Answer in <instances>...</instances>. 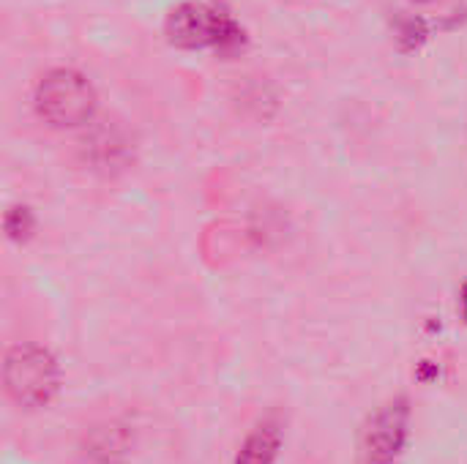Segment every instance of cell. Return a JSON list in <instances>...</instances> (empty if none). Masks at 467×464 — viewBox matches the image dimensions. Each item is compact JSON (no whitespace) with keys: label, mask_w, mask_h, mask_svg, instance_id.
I'll return each mask as SVG.
<instances>
[{"label":"cell","mask_w":467,"mask_h":464,"mask_svg":"<svg viewBox=\"0 0 467 464\" xmlns=\"http://www.w3.org/2000/svg\"><path fill=\"white\" fill-rule=\"evenodd\" d=\"M3 386L8 399L22 410L47 407L60 388V369L41 345L22 342L8 347L3 358Z\"/></svg>","instance_id":"obj_1"},{"label":"cell","mask_w":467,"mask_h":464,"mask_svg":"<svg viewBox=\"0 0 467 464\" xmlns=\"http://www.w3.org/2000/svg\"><path fill=\"white\" fill-rule=\"evenodd\" d=\"M36 109L55 129H74L93 118L96 90L71 68H55L36 85Z\"/></svg>","instance_id":"obj_2"},{"label":"cell","mask_w":467,"mask_h":464,"mask_svg":"<svg viewBox=\"0 0 467 464\" xmlns=\"http://www.w3.org/2000/svg\"><path fill=\"white\" fill-rule=\"evenodd\" d=\"M410 407L405 399L383 405L361 429L358 438V462L361 464H397L408 446Z\"/></svg>","instance_id":"obj_3"},{"label":"cell","mask_w":467,"mask_h":464,"mask_svg":"<svg viewBox=\"0 0 467 464\" xmlns=\"http://www.w3.org/2000/svg\"><path fill=\"white\" fill-rule=\"evenodd\" d=\"M233 30L224 16L205 5H197V3H183L178 8H172V14L167 16V33L175 44L181 46H205V44H213V41H222L227 38L224 33Z\"/></svg>","instance_id":"obj_4"},{"label":"cell","mask_w":467,"mask_h":464,"mask_svg":"<svg viewBox=\"0 0 467 464\" xmlns=\"http://www.w3.org/2000/svg\"><path fill=\"white\" fill-rule=\"evenodd\" d=\"M131 432L115 421L93 424L82 435V457L93 464H123L131 454Z\"/></svg>","instance_id":"obj_5"},{"label":"cell","mask_w":467,"mask_h":464,"mask_svg":"<svg viewBox=\"0 0 467 464\" xmlns=\"http://www.w3.org/2000/svg\"><path fill=\"white\" fill-rule=\"evenodd\" d=\"M82 159L96 172H118L129 161V139L115 126H99L82 139Z\"/></svg>","instance_id":"obj_6"},{"label":"cell","mask_w":467,"mask_h":464,"mask_svg":"<svg viewBox=\"0 0 467 464\" xmlns=\"http://www.w3.org/2000/svg\"><path fill=\"white\" fill-rule=\"evenodd\" d=\"M279 449H282V432L276 424L265 421L246 435L235 464H274L279 457Z\"/></svg>","instance_id":"obj_7"},{"label":"cell","mask_w":467,"mask_h":464,"mask_svg":"<svg viewBox=\"0 0 467 464\" xmlns=\"http://www.w3.org/2000/svg\"><path fill=\"white\" fill-rule=\"evenodd\" d=\"M460 306H462V314H465V320H467V284L462 287V298H460Z\"/></svg>","instance_id":"obj_8"}]
</instances>
